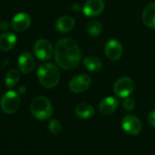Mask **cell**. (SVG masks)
Wrapping results in <instances>:
<instances>
[{
	"label": "cell",
	"instance_id": "obj_16",
	"mask_svg": "<svg viewBox=\"0 0 155 155\" xmlns=\"http://www.w3.org/2000/svg\"><path fill=\"white\" fill-rule=\"evenodd\" d=\"M142 21L147 27L155 28V3L146 6L142 12Z\"/></svg>",
	"mask_w": 155,
	"mask_h": 155
},
{
	"label": "cell",
	"instance_id": "obj_13",
	"mask_svg": "<svg viewBox=\"0 0 155 155\" xmlns=\"http://www.w3.org/2000/svg\"><path fill=\"white\" fill-rule=\"evenodd\" d=\"M119 105V101L114 97H107L103 99L99 105V109L101 114L110 115L115 112Z\"/></svg>",
	"mask_w": 155,
	"mask_h": 155
},
{
	"label": "cell",
	"instance_id": "obj_25",
	"mask_svg": "<svg viewBox=\"0 0 155 155\" xmlns=\"http://www.w3.org/2000/svg\"><path fill=\"white\" fill-rule=\"evenodd\" d=\"M27 92V89L25 86H21L19 89H18V93L19 94H25Z\"/></svg>",
	"mask_w": 155,
	"mask_h": 155
},
{
	"label": "cell",
	"instance_id": "obj_21",
	"mask_svg": "<svg viewBox=\"0 0 155 155\" xmlns=\"http://www.w3.org/2000/svg\"><path fill=\"white\" fill-rule=\"evenodd\" d=\"M61 123L59 122V120H58L57 119H52L50 120L49 123H48V130L53 133V134H58L60 132L61 130Z\"/></svg>",
	"mask_w": 155,
	"mask_h": 155
},
{
	"label": "cell",
	"instance_id": "obj_18",
	"mask_svg": "<svg viewBox=\"0 0 155 155\" xmlns=\"http://www.w3.org/2000/svg\"><path fill=\"white\" fill-rule=\"evenodd\" d=\"M83 64L85 66V68L91 71V72H97L100 71L102 68V63L101 60L95 56H89L86 57L83 59Z\"/></svg>",
	"mask_w": 155,
	"mask_h": 155
},
{
	"label": "cell",
	"instance_id": "obj_23",
	"mask_svg": "<svg viewBox=\"0 0 155 155\" xmlns=\"http://www.w3.org/2000/svg\"><path fill=\"white\" fill-rule=\"evenodd\" d=\"M148 121L150 126L155 128V110L150 112V114L148 116Z\"/></svg>",
	"mask_w": 155,
	"mask_h": 155
},
{
	"label": "cell",
	"instance_id": "obj_9",
	"mask_svg": "<svg viewBox=\"0 0 155 155\" xmlns=\"http://www.w3.org/2000/svg\"><path fill=\"white\" fill-rule=\"evenodd\" d=\"M105 8L103 0H87L83 6V13L86 17L93 18L101 15Z\"/></svg>",
	"mask_w": 155,
	"mask_h": 155
},
{
	"label": "cell",
	"instance_id": "obj_2",
	"mask_svg": "<svg viewBox=\"0 0 155 155\" xmlns=\"http://www.w3.org/2000/svg\"><path fill=\"white\" fill-rule=\"evenodd\" d=\"M38 79L43 87L53 89L58 84L60 80L59 69L52 63H44L38 69Z\"/></svg>",
	"mask_w": 155,
	"mask_h": 155
},
{
	"label": "cell",
	"instance_id": "obj_12",
	"mask_svg": "<svg viewBox=\"0 0 155 155\" xmlns=\"http://www.w3.org/2000/svg\"><path fill=\"white\" fill-rule=\"evenodd\" d=\"M18 68L21 70V72H23L25 74H28L35 68V59L30 53L23 52L18 57Z\"/></svg>",
	"mask_w": 155,
	"mask_h": 155
},
{
	"label": "cell",
	"instance_id": "obj_10",
	"mask_svg": "<svg viewBox=\"0 0 155 155\" xmlns=\"http://www.w3.org/2000/svg\"><path fill=\"white\" fill-rule=\"evenodd\" d=\"M104 51H105V55L109 59L112 61H116L120 58L123 52V48L121 44L118 40L110 39L107 41V43L105 44Z\"/></svg>",
	"mask_w": 155,
	"mask_h": 155
},
{
	"label": "cell",
	"instance_id": "obj_19",
	"mask_svg": "<svg viewBox=\"0 0 155 155\" xmlns=\"http://www.w3.org/2000/svg\"><path fill=\"white\" fill-rule=\"evenodd\" d=\"M19 79H20V74H19L18 70L15 69V68L10 69L7 73L6 78H5V82H6L7 87L9 88V89L15 87L18 84Z\"/></svg>",
	"mask_w": 155,
	"mask_h": 155
},
{
	"label": "cell",
	"instance_id": "obj_1",
	"mask_svg": "<svg viewBox=\"0 0 155 155\" xmlns=\"http://www.w3.org/2000/svg\"><path fill=\"white\" fill-rule=\"evenodd\" d=\"M55 60L63 69H73L81 61V51L77 42L71 38L60 39L55 48Z\"/></svg>",
	"mask_w": 155,
	"mask_h": 155
},
{
	"label": "cell",
	"instance_id": "obj_20",
	"mask_svg": "<svg viewBox=\"0 0 155 155\" xmlns=\"http://www.w3.org/2000/svg\"><path fill=\"white\" fill-rule=\"evenodd\" d=\"M87 30H88V33L91 37L97 38L102 32V26H101L100 21H98V20H91L87 25Z\"/></svg>",
	"mask_w": 155,
	"mask_h": 155
},
{
	"label": "cell",
	"instance_id": "obj_24",
	"mask_svg": "<svg viewBox=\"0 0 155 155\" xmlns=\"http://www.w3.org/2000/svg\"><path fill=\"white\" fill-rule=\"evenodd\" d=\"M8 28H9V24L7 21L0 23V30H7Z\"/></svg>",
	"mask_w": 155,
	"mask_h": 155
},
{
	"label": "cell",
	"instance_id": "obj_5",
	"mask_svg": "<svg viewBox=\"0 0 155 155\" xmlns=\"http://www.w3.org/2000/svg\"><path fill=\"white\" fill-rule=\"evenodd\" d=\"M134 91V82L131 79L127 77H123L119 79L113 87V91L119 98H127Z\"/></svg>",
	"mask_w": 155,
	"mask_h": 155
},
{
	"label": "cell",
	"instance_id": "obj_11",
	"mask_svg": "<svg viewBox=\"0 0 155 155\" xmlns=\"http://www.w3.org/2000/svg\"><path fill=\"white\" fill-rule=\"evenodd\" d=\"M30 24H31L30 17L27 13L21 12V13L16 14L13 17L10 26L12 27L14 30L18 31V32H23L29 28Z\"/></svg>",
	"mask_w": 155,
	"mask_h": 155
},
{
	"label": "cell",
	"instance_id": "obj_6",
	"mask_svg": "<svg viewBox=\"0 0 155 155\" xmlns=\"http://www.w3.org/2000/svg\"><path fill=\"white\" fill-rule=\"evenodd\" d=\"M91 84V78L87 74L77 75L70 80L68 83L69 90L74 93H81L85 91Z\"/></svg>",
	"mask_w": 155,
	"mask_h": 155
},
{
	"label": "cell",
	"instance_id": "obj_8",
	"mask_svg": "<svg viewBox=\"0 0 155 155\" xmlns=\"http://www.w3.org/2000/svg\"><path fill=\"white\" fill-rule=\"evenodd\" d=\"M121 127L128 134L136 136L141 130V122L134 115H126L121 120Z\"/></svg>",
	"mask_w": 155,
	"mask_h": 155
},
{
	"label": "cell",
	"instance_id": "obj_4",
	"mask_svg": "<svg viewBox=\"0 0 155 155\" xmlns=\"http://www.w3.org/2000/svg\"><path fill=\"white\" fill-rule=\"evenodd\" d=\"M0 105H1L2 110L7 114L15 113L20 106L19 95L14 91H9L6 92L1 98Z\"/></svg>",
	"mask_w": 155,
	"mask_h": 155
},
{
	"label": "cell",
	"instance_id": "obj_14",
	"mask_svg": "<svg viewBox=\"0 0 155 155\" xmlns=\"http://www.w3.org/2000/svg\"><path fill=\"white\" fill-rule=\"evenodd\" d=\"M75 26V19L69 16H62L56 21L55 27L58 32L67 33L72 30Z\"/></svg>",
	"mask_w": 155,
	"mask_h": 155
},
{
	"label": "cell",
	"instance_id": "obj_7",
	"mask_svg": "<svg viewBox=\"0 0 155 155\" xmlns=\"http://www.w3.org/2000/svg\"><path fill=\"white\" fill-rule=\"evenodd\" d=\"M35 56L42 61H46L52 57L53 48L47 39H39L34 45Z\"/></svg>",
	"mask_w": 155,
	"mask_h": 155
},
{
	"label": "cell",
	"instance_id": "obj_17",
	"mask_svg": "<svg viewBox=\"0 0 155 155\" xmlns=\"http://www.w3.org/2000/svg\"><path fill=\"white\" fill-rule=\"evenodd\" d=\"M17 44V37L10 32H6L0 36V49L8 51Z\"/></svg>",
	"mask_w": 155,
	"mask_h": 155
},
{
	"label": "cell",
	"instance_id": "obj_3",
	"mask_svg": "<svg viewBox=\"0 0 155 155\" xmlns=\"http://www.w3.org/2000/svg\"><path fill=\"white\" fill-rule=\"evenodd\" d=\"M31 114L38 120H48L53 114V107L51 102L43 96L36 97L30 105Z\"/></svg>",
	"mask_w": 155,
	"mask_h": 155
},
{
	"label": "cell",
	"instance_id": "obj_15",
	"mask_svg": "<svg viewBox=\"0 0 155 155\" xmlns=\"http://www.w3.org/2000/svg\"><path fill=\"white\" fill-rule=\"evenodd\" d=\"M75 113L78 118H80L81 120H88L94 115L95 110L92 107V105L86 102H82L76 107Z\"/></svg>",
	"mask_w": 155,
	"mask_h": 155
},
{
	"label": "cell",
	"instance_id": "obj_22",
	"mask_svg": "<svg viewBox=\"0 0 155 155\" xmlns=\"http://www.w3.org/2000/svg\"><path fill=\"white\" fill-rule=\"evenodd\" d=\"M122 106H123V108H124L126 110L130 111V110H132L135 108V101H134L133 99H131V98L127 97V98H125V100L123 101Z\"/></svg>",
	"mask_w": 155,
	"mask_h": 155
}]
</instances>
